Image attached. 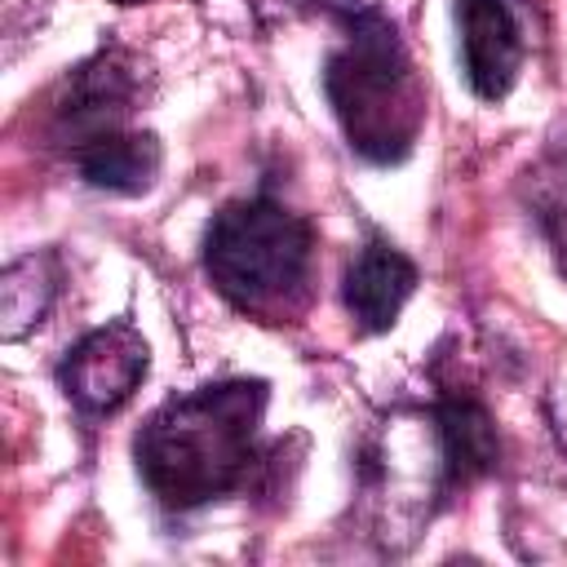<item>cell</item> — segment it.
I'll return each instance as SVG.
<instances>
[{
    "label": "cell",
    "instance_id": "obj_6",
    "mask_svg": "<svg viewBox=\"0 0 567 567\" xmlns=\"http://www.w3.org/2000/svg\"><path fill=\"white\" fill-rule=\"evenodd\" d=\"M465 80L483 102H501L523 66V27L509 0H456Z\"/></svg>",
    "mask_w": 567,
    "mask_h": 567
},
{
    "label": "cell",
    "instance_id": "obj_8",
    "mask_svg": "<svg viewBox=\"0 0 567 567\" xmlns=\"http://www.w3.org/2000/svg\"><path fill=\"white\" fill-rule=\"evenodd\" d=\"M434 425H439L443 487H470L474 478L496 470L501 443H496V425L478 399H465V394L443 399L434 408Z\"/></svg>",
    "mask_w": 567,
    "mask_h": 567
},
{
    "label": "cell",
    "instance_id": "obj_7",
    "mask_svg": "<svg viewBox=\"0 0 567 567\" xmlns=\"http://www.w3.org/2000/svg\"><path fill=\"white\" fill-rule=\"evenodd\" d=\"M416 292V261L408 252H399L385 239H368L359 248V257L346 266V310L363 332H385L394 328L399 310L408 306V297Z\"/></svg>",
    "mask_w": 567,
    "mask_h": 567
},
{
    "label": "cell",
    "instance_id": "obj_5",
    "mask_svg": "<svg viewBox=\"0 0 567 567\" xmlns=\"http://www.w3.org/2000/svg\"><path fill=\"white\" fill-rule=\"evenodd\" d=\"M133 93H137L133 66L120 53L102 49L97 58H89L66 75L53 102V133L80 151L84 142L106 137L124 124V115L133 111Z\"/></svg>",
    "mask_w": 567,
    "mask_h": 567
},
{
    "label": "cell",
    "instance_id": "obj_3",
    "mask_svg": "<svg viewBox=\"0 0 567 567\" xmlns=\"http://www.w3.org/2000/svg\"><path fill=\"white\" fill-rule=\"evenodd\" d=\"M315 257L310 221L270 195L226 204L204 235V270L213 288L248 315H288L306 297Z\"/></svg>",
    "mask_w": 567,
    "mask_h": 567
},
{
    "label": "cell",
    "instance_id": "obj_10",
    "mask_svg": "<svg viewBox=\"0 0 567 567\" xmlns=\"http://www.w3.org/2000/svg\"><path fill=\"white\" fill-rule=\"evenodd\" d=\"M58 292V266L49 252H27L18 261L4 266L0 275V332L4 341H18L22 332H31Z\"/></svg>",
    "mask_w": 567,
    "mask_h": 567
},
{
    "label": "cell",
    "instance_id": "obj_11",
    "mask_svg": "<svg viewBox=\"0 0 567 567\" xmlns=\"http://www.w3.org/2000/svg\"><path fill=\"white\" fill-rule=\"evenodd\" d=\"M115 4H142V0H115Z\"/></svg>",
    "mask_w": 567,
    "mask_h": 567
},
{
    "label": "cell",
    "instance_id": "obj_2",
    "mask_svg": "<svg viewBox=\"0 0 567 567\" xmlns=\"http://www.w3.org/2000/svg\"><path fill=\"white\" fill-rule=\"evenodd\" d=\"M319 9L346 27V44L332 49L323 71L346 146L368 164H399L425 120V89L399 27L368 0H319Z\"/></svg>",
    "mask_w": 567,
    "mask_h": 567
},
{
    "label": "cell",
    "instance_id": "obj_9",
    "mask_svg": "<svg viewBox=\"0 0 567 567\" xmlns=\"http://www.w3.org/2000/svg\"><path fill=\"white\" fill-rule=\"evenodd\" d=\"M75 168L93 190L106 195H142L155 186L159 173V142L155 133H106L75 151Z\"/></svg>",
    "mask_w": 567,
    "mask_h": 567
},
{
    "label": "cell",
    "instance_id": "obj_4",
    "mask_svg": "<svg viewBox=\"0 0 567 567\" xmlns=\"http://www.w3.org/2000/svg\"><path fill=\"white\" fill-rule=\"evenodd\" d=\"M146 368H151L146 337L128 319H111V323L84 332L66 350L58 381L84 416H111L137 394Z\"/></svg>",
    "mask_w": 567,
    "mask_h": 567
},
{
    "label": "cell",
    "instance_id": "obj_1",
    "mask_svg": "<svg viewBox=\"0 0 567 567\" xmlns=\"http://www.w3.org/2000/svg\"><path fill=\"white\" fill-rule=\"evenodd\" d=\"M266 416V381H217L168 399L137 434V474L164 509H199L230 496L252 461Z\"/></svg>",
    "mask_w": 567,
    "mask_h": 567
}]
</instances>
